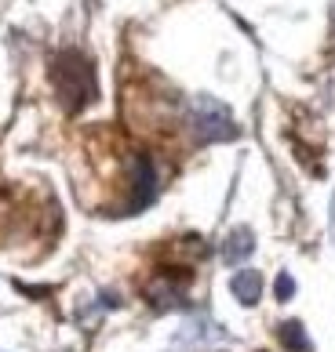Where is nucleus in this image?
Returning <instances> with one entry per match:
<instances>
[{"instance_id":"20e7f679","label":"nucleus","mask_w":335,"mask_h":352,"mask_svg":"<svg viewBox=\"0 0 335 352\" xmlns=\"http://www.w3.org/2000/svg\"><path fill=\"white\" fill-rule=\"evenodd\" d=\"M281 338H285V342L292 345V349H310V342H306V334H303V327L299 323H285V331H281Z\"/></svg>"},{"instance_id":"f257e3e1","label":"nucleus","mask_w":335,"mask_h":352,"mask_svg":"<svg viewBox=\"0 0 335 352\" xmlns=\"http://www.w3.org/2000/svg\"><path fill=\"white\" fill-rule=\"evenodd\" d=\"M51 80H55V91L70 113H77L95 98V73H92V62L81 51H62V55H55V62H51Z\"/></svg>"},{"instance_id":"39448f33","label":"nucleus","mask_w":335,"mask_h":352,"mask_svg":"<svg viewBox=\"0 0 335 352\" xmlns=\"http://www.w3.org/2000/svg\"><path fill=\"white\" fill-rule=\"evenodd\" d=\"M277 294H281V298H288V294H292V280H288V276H281V280H277Z\"/></svg>"},{"instance_id":"f03ea898","label":"nucleus","mask_w":335,"mask_h":352,"mask_svg":"<svg viewBox=\"0 0 335 352\" xmlns=\"http://www.w3.org/2000/svg\"><path fill=\"white\" fill-rule=\"evenodd\" d=\"M234 294L241 298L244 305H255L259 302V294H263V276L255 269H244L234 276Z\"/></svg>"},{"instance_id":"7ed1b4c3","label":"nucleus","mask_w":335,"mask_h":352,"mask_svg":"<svg viewBox=\"0 0 335 352\" xmlns=\"http://www.w3.org/2000/svg\"><path fill=\"white\" fill-rule=\"evenodd\" d=\"M252 251V232H244V229H237L234 236L226 240V262H241L244 254Z\"/></svg>"}]
</instances>
